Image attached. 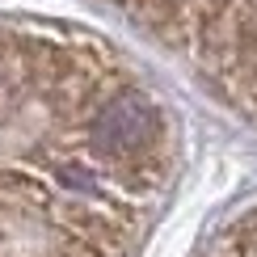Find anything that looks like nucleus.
Returning <instances> with one entry per match:
<instances>
[{"label":"nucleus","mask_w":257,"mask_h":257,"mask_svg":"<svg viewBox=\"0 0 257 257\" xmlns=\"http://www.w3.org/2000/svg\"><path fill=\"white\" fill-rule=\"evenodd\" d=\"M198 257H257V207L236 215Z\"/></svg>","instance_id":"f03ea898"},{"label":"nucleus","mask_w":257,"mask_h":257,"mask_svg":"<svg viewBox=\"0 0 257 257\" xmlns=\"http://www.w3.org/2000/svg\"><path fill=\"white\" fill-rule=\"evenodd\" d=\"M177 126L110 38L0 17V257H139Z\"/></svg>","instance_id":"f257e3e1"}]
</instances>
